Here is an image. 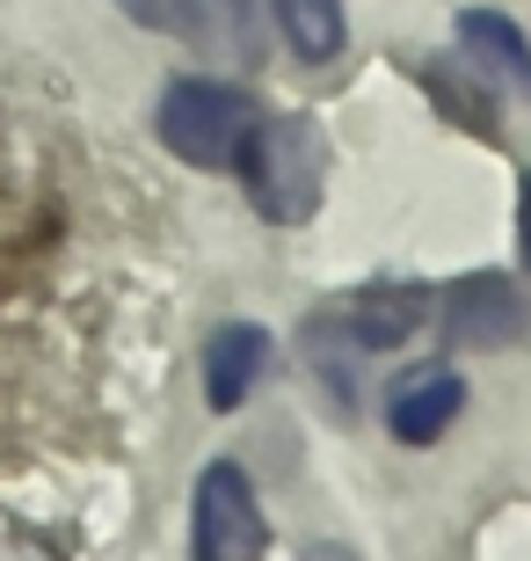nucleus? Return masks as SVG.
Returning <instances> with one entry per match:
<instances>
[{"label": "nucleus", "instance_id": "nucleus-1", "mask_svg": "<svg viewBox=\"0 0 531 561\" xmlns=\"http://www.w3.org/2000/svg\"><path fill=\"white\" fill-rule=\"evenodd\" d=\"M241 175H247V197H255L263 219L299 227V219L321 205L327 146H321V131H313L307 117H269V125H255V139H247Z\"/></svg>", "mask_w": 531, "mask_h": 561}, {"label": "nucleus", "instance_id": "nucleus-5", "mask_svg": "<svg viewBox=\"0 0 531 561\" xmlns=\"http://www.w3.org/2000/svg\"><path fill=\"white\" fill-rule=\"evenodd\" d=\"M459 409H466V379L459 373H445V365L408 373L393 387V437H401V445H437Z\"/></svg>", "mask_w": 531, "mask_h": 561}, {"label": "nucleus", "instance_id": "nucleus-9", "mask_svg": "<svg viewBox=\"0 0 531 561\" xmlns=\"http://www.w3.org/2000/svg\"><path fill=\"white\" fill-rule=\"evenodd\" d=\"M459 44H466L473 59H488V73H503L510 88L531 95V44L510 15H495V8H466L459 15Z\"/></svg>", "mask_w": 531, "mask_h": 561}, {"label": "nucleus", "instance_id": "nucleus-4", "mask_svg": "<svg viewBox=\"0 0 531 561\" xmlns=\"http://www.w3.org/2000/svg\"><path fill=\"white\" fill-rule=\"evenodd\" d=\"M445 321L473 351H495V343H517V335H524V307H517L510 277H466V285H451Z\"/></svg>", "mask_w": 531, "mask_h": 561}, {"label": "nucleus", "instance_id": "nucleus-12", "mask_svg": "<svg viewBox=\"0 0 531 561\" xmlns=\"http://www.w3.org/2000/svg\"><path fill=\"white\" fill-rule=\"evenodd\" d=\"M299 561H357V554H349L343 540H313V547H307V554H299Z\"/></svg>", "mask_w": 531, "mask_h": 561}, {"label": "nucleus", "instance_id": "nucleus-2", "mask_svg": "<svg viewBox=\"0 0 531 561\" xmlns=\"http://www.w3.org/2000/svg\"><path fill=\"white\" fill-rule=\"evenodd\" d=\"M255 125H263L255 103L226 81H175L161 95V139L175 146L189 168H241Z\"/></svg>", "mask_w": 531, "mask_h": 561}, {"label": "nucleus", "instance_id": "nucleus-11", "mask_svg": "<svg viewBox=\"0 0 531 561\" xmlns=\"http://www.w3.org/2000/svg\"><path fill=\"white\" fill-rule=\"evenodd\" d=\"M517 249H524V271H531V175L517 190Z\"/></svg>", "mask_w": 531, "mask_h": 561}, {"label": "nucleus", "instance_id": "nucleus-10", "mask_svg": "<svg viewBox=\"0 0 531 561\" xmlns=\"http://www.w3.org/2000/svg\"><path fill=\"white\" fill-rule=\"evenodd\" d=\"M269 15H277V30L299 59H335L343 51V0H269Z\"/></svg>", "mask_w": 531, "mask_h": 561}, {"label": "nucleus", "instance_id": "nucleus-3", "mask_svg": "<svg viewBox=\"0 0 531 561\" xmlns=\"http://www.w3.org/2000/svg\"><path fill=\"white\" fill-rule=\"evenodd\" d=\"M189 533H197V561H263L269 554V518H263V503H255L241 467H226V459L205 467Z\"/></svg>", "mask_w": 531, "mask_h": 561}, {"label": "nucleus", "instance_id": "nucleus-7", "mask_svg": "<svg viewBox=\"0 0 531 561\" xmlns=\"http://www.w3.org/2000/svg\"><path fill=\"white\" fill-rule=\"evenodd\" d=\"M423 321H429V291L423 285H379V291H365V299H349V307H343V329L357 335L365 351L408 343Z\"/></svg>", "mask_w": 531, "mask_h": 561}, {"label": "nucleus", "instance_id": "nucleus-8", "mask_svg": "<svg viewBox=\"0 0 531 561\" xmlns=\"http://www.w3.org/2000/svg\"><path fill=\"white\" fill-rule=\"evenodd\" d=\"M255 8L247 0H175V30H183L189 44H205V51H219V59H241L255 66Z\"/></svg>", "mask_w": 531, "mask_h": 561}, {"label": "nucleus", "instance_id": "nucleus-6", "mask_svg": "<svg viewBox=\"0 0 531 561\" xmlns=\"http://www.w3.org/2000/svg\"><path fill=\"white\" fill-rule=\"evenodd\" d=\"M263 365H269V335L255 329V321H226V329L205 343V394H211V409H241V401L255 394Z\"/></svg>", "mask_w": 531, "mask_h": 561}]
</instances>
